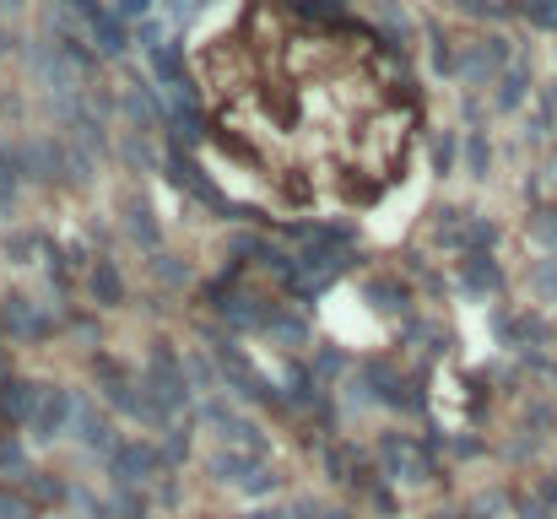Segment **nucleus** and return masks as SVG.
Segmentation results:
<instances>
[{"instance_id": "obj_1", "label": "nucleus", "mask_w": 557, "mask_h": 519, "mask_svg": "<svg viewBox=\"0 0 557 519\" xmlns=\"http://www.w3.org/2000/svg\"><path fill=\"white\" fill-rule=\"evenodd\" d=\"M217 157L293 217H352L406 179L422 103L395 49L303 0H244L190 60Z\"/></svg>"}]
</instances>
